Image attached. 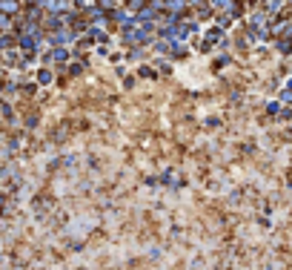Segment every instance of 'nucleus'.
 Wrapping results in <instances>:
<instances>
[{
	"label": "nucleus",
	"mask_w": 292,
	"mask_h": 270,
	"mask_svg": "<svg viewBox=\"0 0 292 270\" xmlns=\"http://www.w3.org/2000/svg\"><path fill=\"white\" fill-rule=\"evenodd\" d=\"M163 9H169L172 15H181V12L186 9V0H166V3H163Z\"/></svg>",
	"instance_id": "obj_1"
},
{
	"label": "nucleus",
	"mask_w": 292,
	"mask_h": 270,
	"mask_svg": "<svg viewBox=\"0 0 292 270\" xmlns=\"http://www.w3.org/2000/svg\"><path fill=\"white\" fill-rule=\"evenodd\" d=\"M3 12H6V15H15V12H18V0H3Z\"/></svg>",
	"instance_id": "obj_2"
},
{
	"label": "nucleus",
	"mask_w": 292,
	"mask_h": 270,
	"mask_svg": "<svg viewBox=\"0 0 292 270\" xmlns=\"http://www.w3.org/2000/svg\"><path fill=\"white\" fill-rule=\"evenodd\" d=\"M283 101H286V104H292V89H283V95H281Z\"/></svg>",
	"instance_id": "obj_4"
},
{
	"label": "nucleus",
	"mask_w": 292,
	"mask_h": 270,
	"mask_svg": "<svg viewBox=\"0 0 292 270\" xmlns=\"http://www.w3.org/2000/svg\"><path fill=\"white\" fill-rule=\"evenodd\" d=\"M37 81H40V83H49V81H52V72H49V69H43V72L37 75Z\"/></svg>",
	"instance_id": "obj_3"
}]
</instances>
